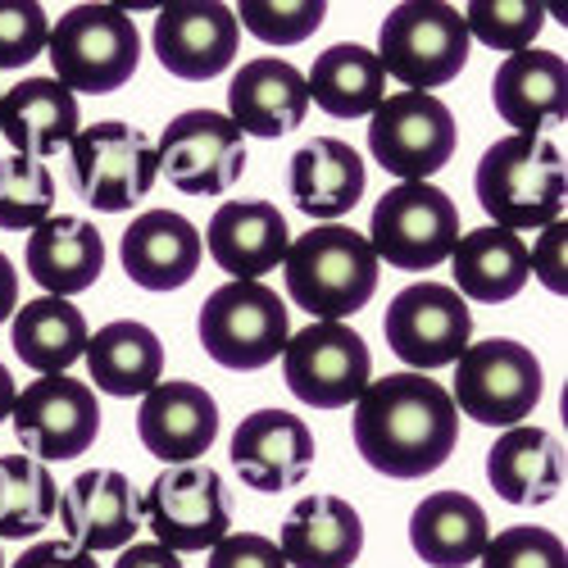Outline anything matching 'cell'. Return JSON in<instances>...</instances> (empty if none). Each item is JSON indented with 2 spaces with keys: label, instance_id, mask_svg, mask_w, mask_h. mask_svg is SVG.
I'll list each match as a JSON object with an SVG mask.
<instances>
[{
  "label": "cell",
  "instance_id": "obj_13",
  "mask_svg": "<svg viewBox=\"0 0 568 568\" xmlns=\"http://www.w3.org/2000/svg\"><path fill=\"white\" fill-rule=\"evenodd\" d=\"M155 160L182 196L219 201L246 173V136L219 110H186L160 132Z\"/></svg>",
  "mask_w": 568,
  "mask_h": 568
},
{
  "label": "cell",
  "instance_id": "obj_4",
  "mask_svg": "<svg viewBox=\"0 0 568 568\" xmlns=\"http://www.w3.org/2000/svg\"><path fill=\"white\" fill-rule=\"evenodd\" d=\"M55 82L87 97H110L128 87L141 64V32L119 6H73L55 19L51 37Z\"/></svg>",
  "mask_w": 568,
  "mask_h": 568
},
{
  "label": "cell",
  "instance_id": "obj_39",
  "mask_svg": "<svg viewBox=\"0 0 568 568\" xmlns=\"http://www.w3.org/2000/svg\"><path fill=\"white\" fill-rule=\"evenodd\" d=\"M51 19L37 0H0V69H23L45 51Z\"/></svg>",
  "mask_w": 568,
  "mask_h": 568
},
{
  "label": "cell",
  "instance_id": "obj_2",
  "mask_svg": "<svg viewBox=\"0 0 568 568\" xmlns=\"http://www.w3.org/2000/svg\"><path fill=\"white\" fill-rule=\"evenodd\" d=\"M287 296L314 314V323H346L377 296V255L364 232L346 223H318L282 255Z\"/></svg>",
  "mask_w": 568,
  "mask_h": 568
},
{
  "label": "cell",
  "instance_id": "obj_26",
  "mask_svg": "<svg viewBox=\"0 0 568 568\" xmlns=\"http://www.w3.org/2000/svg\"><path fill=\"white\" fill-rule=\"evenodd\" d=\"M277 550L287 568H351L364 550V518L342 496H305L282 518Z\"/></svg>",
  "mask_w": 568,
  "mask_h": 568
},
{
  "label": "cell",
  "instance_id": "obj_34",
  "mask_svg": "<svg viewBox=\"0 0 568 568\" xmlns=\"http://www.w3.org/2000/svg\"><path fill=\"white\" fill-rule=\"evenodd\" d=\"M60 509V487L51 468L32 455H0V537L28 541L51 528Z\"/></svg>",
  "mask_w": 568,
  "mask_h": 568
},
{
  "label": "cell",
  "instance_id": "obj_12",
  "mask_svg": "<svg viewBox=\"0 0 568 568\" xmlns=\"http://www.w3.org/2000/svg\"><path fill=\"white\" fill-rule=\"evenodd\" d=\"M282 377L310 409H342L373 383V355L351 323H310L282 346Z\"/></svg>",
  "mask_w": 568,
  "mask_h": 568
},
{
  "label": "cell",
  "instance_id": "obj_37",
  "mask_svg": "<svg viewBox=\"0 0 568 568\" xmlns=\"http://www.w3.org/2000/svg\"><path fill=\"white\" fill-rule=\"evenodd\" d=\"M232 14L264 45H301L323 28L327 6L323 0H242Z\"/></svg>",
  "mask_w": 568,
  "mask_h": 568
},
{
  "label": "cell",
  "instance_id": "obj_19",
  "mask_svg": "<svg viewBox=\"0 0 568 568\" xmlns=\"http://www.w3.org/2000/svg\"><path fill=\"white\" fill-rule=\"evenodd\" d=\"M205 242L192 219L178 210H146L136 214L119 242V264L132 287L141 292H178L196 277Z\"/></svg>",
  "mask_w": 568,
  "mask_h": 568
},
{
  "label": "cell",
  "instance_id": "obj_25",
  "mask_svg": "<svg viewBox=\"0 0 568 568\" xmlns=\"http://www.w3.org/2000/svg\"><path fill=\"white\" fill-rule=\"evenodd\" d=\"M78 132V97L55 78H23L10 91H0V136L14 146V155L45 164V155L69 151Z\"/></svg>",
  "mask_w": 568,
  "mask_h": 568
},
{
  "label": "cell",
  "instance_id": "obj_31",
  "mask_svg": "<svg viewBox=\"0 0 568 568\" xmlns=\"http://www.w3.org/2000/svg\"><path fill=\"white\" fill-rule=\"evenodd\" d=\"M87 373L105 396H146L160 387L164 373V342L155 327L136 323V318H114L101 333H91L87 342Z\"/></svg>",
  "mask_w": 568,
  "mask_h": 568
},
{
  "label": "cell",
  "instance_id": "obj_5",
  "mask_svg": "<svg viewBox=\"0 0 568 568\" xmlns=\"http://www.w3.org/2000/svg\"><path fill=\"white\" fill-rule=\"evenodd\" d=\"M377 64L405 91H433L464 73L468 64V28L464 14L442 0H405L383 19L377 32Z\"/></svg>",
  "mask_w": 568,
  "mask_h": 568
},
{
  "label": "cell",
  "instance_id": "obj_28",
  "mask_svg": "<svg viewBox=\"0 0 568 568\" xmlns=\"http://www.w3.org/2000/svg\"><path fill=\"white\" fill-rule=\"evenodd\" d=\"M487 483L505 505H550L564 487V442L532 423L505 428L487 450Z\"/></svg>",
  "mask_w": 568,
  "mask_h": 568
},
{
  "label": "cell",
  "instance_id": "obj_27",
  "mask_svg": "<svg viewBox=\"0 0 568 568\" xmlns=\"http://www.w3.org/2000/svg\"><path fill=\"white\" fill-rule=\"evenodd\" d=\"M23 264L45 296L69 301L87 287H97L105 268V242L97 223H87L82 214H51L41 227H32Z\"/></svg>",
  "mask_w": 568,
  "mask_h": 568
},
{
  "label": "cell",
  "instance_id": "obj_41",
  "mask_svg": "<svg viewBox=\"0 0 568 568\" xmlns=\"http://www.w3.org/2000/svg\"><path fill=\"white\" fill-rule=\"evenodd\" d=\"M205 568H287L277 541L260 537V532H227L214 550Z\"/></svg>",
  "mask_w": 568,
  "mask_h": 568
},
{
  "label": "cell",
  "instance_id": "obj_14",
  "mask_svg": "<svg viewBox=\"0 0 568 568\" xmlns=\"http://www.w3.org/2000/svg\"><path fill=\"white\" fill-rule=\"evenodd\" d=\"M10 418H14V433H19L23 450L32 459H41L45 468L87 455L101 437L97 392L73 373H51V377L28 383L19 392Z\"/></svg>",
  "mask_w": 568,
  "mask_h": 568
},
{
  "label": "cell",
  "instance_id": "obj_1",
  "mask_svg": "<svg viewBox=\"0 0 568 568\" xmlns=\"http://www.w3.org/2000/svg\"><path fill=\"white\" fill-rule=\"evenodd\" d=\"M355 450L383 478L414 483L437 473L459 446V409L428 373H387L355 400Z\"/></svg>",
  "mask_w": 568,
  "mask_h": 568
},
{
  "label": "cell",
  "instance_id": "obj_3",
  "mask_svg": "<svg viewBox=\"0 0 568 568\" xmlns=\"http://www.w3.org/2000/svg\"><path fill=\"white\" fill-rule=\"evenodd\" d=\"M473 192H478V205L496 227L509 232L546 227L564 219V196H568L564 155L550 136L509 132L483 151L478 173H473Z\"/></svg>",
  "mask_w": 568,
  "mask_h": 568
},
{
  "label": "cell",
  "instance_id": "obj_46",
  "mask_svg": "<svg viewBox=\"0 0 568 568\" xmlns=\"http://www.w3.org/2000/svg\"><path fill=\"white\" fill-rule=\"evenodd\" d=\"M0 568H6V555H0Z\"/></svg>",
  "mask_w": 568,
  "mask_h": 568
},
{
  "label": "cell",
  "instance_id": "obj_17",
  "mask_svg": "<svg viewBox=\"0 0 568 568\" xmlns=\"http://www.w3.org/2000/svg\"><path fill=\"white\" fill-rule=\"evenodd\" d=\"M227 455H232L236 478H242L251 491L277 496V491H292L310 478L314 433L292 409H255L236 423Z\"/></svg>",
  "mask_w": 568,
  "mask_h": 568
},
{
  "label": "cell",
  "instance_id": "obj_11",
  "mask_svg": "<svg viewBox=\"0 0 568 568\" xmlns=\"http://www.w3.org/2000/svg\"><path fill=\"white\" fill-rule=\"evenodd\" d=\"M455 146V114L442 97H428V91H392L368 114V151L377 169L396 173L400 182H428L450 164Z\"/></svg>",
  "mask_w": 568,
  "mask_h": 568
},
{
  "label": "cell",
  "instance_id": "obj_18",
  "mask_svg": "<svg viewBox=\"0 0 568 568\" xmlns=\"http://www.w3.org/2000/svg\"><path fill=\"white\" fill-rule=\"evenodd\" d=\"M60 524L69 546L101 555V550H123L141 532V505L119 468H87L64 487L60 496Z\"/></svg>",
  "mask_w": 568,
  "mask_h": 568
},
{
  "label": "cell",
  "instance_id": "obj_40",
  "mask_svg": "<svg viewBox=\"0 0 568 568\" xmlns=\"http://www.w3.org/2000/svg\"><path fill=\"white\" fill-rule=\"evenodd\" d=\"M528 273L541 282L550 296H568V219H555L541 227L537 246L528 251Z\"/></svg>",
  "mask_w": 568,
  "mask_h": 568
},
{
  "label": "cell",
  "instance_id": "obj_36",
  "mask_svg": "<svg viewBox=\"0 0 568 568\" xmlns=\"http://www.w3.org/2000/svg\"><path fill=\"white\" fill-rule=\"evenodd\" d=\"M464 28L468 41L478 37L491 51L518 55V51H532V41L546 28V6L541 0H473L464 10Z\"/></svg>",
  "mask_w": 568,
  "mask_h": 568
},
{
  "label": "cell",
  "instance_id": "obj_44",
  "mask_svg": "<svg viewBox=\"0 0 568 568\" xmlns=\"http://www.w3.org/2000/svg\"><path fill=\"white\" fill-rule=\"evenodd\" d=\"M14 305H19V273H14L10 255L0 251V323L14 318Z\"/></svg>",
  "mask_w": 568,
  "mask_h": 568
},
{
  "label": "cell",
  "instance_id": "obj_33",
  "mask_svg": "<svg viewBox=\"0 0 568 568\" xmlns=\"http://www.w3.org/2000/svg\"><path fill=\"white\" fill-rule=\"evenodd\" d=\"M10 342H14V355L37 377H51V373H69L87 355L91 333H87V318L73 301L37 296L23 310H14Z\"/></svg>",
  "mask_w": 568,
  "mask_h": 568
},
{
  "label": "cell",
  "instance_id": "obj_6",
  "mask_svg": "<svg viewBox=\"0 0 568 568\" xmlns=\"http://www.w3.org/2000/svg\"><path fill=\"white\" fill-rule=\"evenodd\" d=\"M69 173L78 201L101 214H123L155 192V141L123 119H101L69 141Z\"/></svg>",
  "mask_w": 568,
  "mask_h": 568
},
{
  "label": "cell",
  "instance_id": "obj_7",
  "mask_svg": "<svg viewBox=\"0 0 568 568\" xmlns=\"http://www.w3.org/2000/svg\"><path fill=\"white\" fill-rule=\"evenodd\" d=\"M364 242L373 246L377 264L428 273L446 264L459 242V210L433 182H396L377 196Z\"/></svg>",
  "mask_w": 568,
  "mask_h": 568
},
{
  "label": "cell",
  "instance_id": "obj_32",
  "mask_svg": "<svg viewBox=\"0 0 568 568\" xmlns=\"http://www.w3.org/2000/svg\"><path fill=\"white\" fill-rule=\"evenodd\" d=\"M310 105L333 119H368L387 101V73L359 41H337L310 64Z\"/></svg>",
  "mask_w": 568,
  "mask_h": 568
},
{
  "label": "cell",
  "instance_id": "obj_15",
  "mask_svg": "<svg viewBox=\"0 0 568 568\" xmlns=\"http://www.w3.org/2000/svg\"><path fill=\"white\" fill-rule=\"evenodd\" d=\"M383 333L396 359L409 364V373H433L468 351L473 314L464 296L446 282H414V287L392 296L383 314Z\"/></svg>",
  "mask_w": 568,
  "mask_h": 568
},
{
  "label": "cell",
  "instance_id": "obj_22",
  "mask_svg": "<svg viewBox=\"0 0 568 568\" xmlns=\"http://www.w3.org/2000/svg\"><path fill=\"white\" fill-rule=\"evenodd\" d=\"M310 114V87H305V73L287 60H251L232 73V87H227V119L242 128V136H264V141H277L305 123Z\"/></svg>",
  "mask_w": 568,
  "mask_h": 568
},
{
  "label": "cell",
  "instance_id": "obj_10",
  "mask_svg": "<svg viewBox=\"0 0 568 568\" xmlns=\"http://www.w3.org/2000/svg\"><path fill=\"white\" fill-rule=\"evenodd\" d=\"M450 400L483 428H518L541 400V359L514 337H487L455 359Z\"/></svg>",
  "mask_w": 568,
  "mask_h": 568
},
{
  "label": "cell",
  "instance_id": "obj_21",
  "mask_svg": "<svg viewBox=\"0 0 568 568\" xmlns=\"http://www.w3.org/2000/svg\"><path fill=\"white\" fill-rule=\"evenodd\" d=\"M491 105L514 128V136H541L568 119V64L559 51H518L491 78Z\"/></svg>",
  "mask_w": 568,
  "mask_h": 568
},
{
  "label": "cell",
  "instance_id": "obj_45",
  "mask_svg": "<svg viewBox=\"0 0 568 568\" xmlns=\"http://www.w3.org/2000/svg\"><path fill=\"white\" fill-rule=\"evenodd\" d=\"M14 400H19L14 377H10V368H6V364H0V423H6V418L14 414Z\"/></svg>",
  "mask_w": 568,
  "mask_h": 568
},
{
  "label": "cell",
  "instance_id": "obj_30",
  "mask_svg": "<svg viewBox=\"0 0 568 568\" xmlns=\"http://www.w3.org/2000/svg\"><path fill=\"white\" fill-rule=\"evenodd\" d=\"M455 268V287L459 296L478 301V305H505L524 292L528 273V246L524 232H509L496 223H483L473 232H459V242L450 251Z\"/></svg>",
  "mask_w": 568,
  "mask_h": 568
},
{
  "label": "cell",
  "instance_id": "obj_42",
  "mask_svg": "<svg viewBox=\"0 0 568 568\" xmlns=\"http://www.w3.org/2000/svg\"><path fill=\"white\" fill-rule=\"evenodd\" d=\"M10 568H101V564H97V555H87L69 541H37Z\"/></svg>",
  "mask_w": 568,
  "mask_h": 568
},
{
  "label": "cell",
  "instance_id": "obj_35",
  "mask_svg": "<svg viewBox=\"0 0 568 568\" xmlns=\"http://www.w3.org/2000/svg\"><path fill=\"white\" fill-rule=\"evenodd\" d=\"M55 210V178L51 164L10 155L0 160V227L6 232H32Z\"/></svg>",
  "mask_w": 568,
  "mask_h": 568
},
{
  "label": "cell",
  "instance_id": "obj_43",
  "mask_svg": "<svg viewBox=\"0 0 568 568\" xmlns=\"http://www.w3.org/2000/svg\"><path fill=\"white\" fill-rule=\"evenodd\" d=\"M114 568H182V559L173 550H164L160 541H146V546H123Z\"/></svg>",
  "mask_w": 568,
  "mask_h": 568
},
{
  "label": "cell",
  "instance_id": "obj_20",
  "mask_svg": "<svg viewBox=\"0 0 568 568\" xmlns=\"http://www.w3.org/2000/svg\"><path fill=\"white\" fill-rule=\"evenodd\" d=\"M136 437L164 464H201L219 437V405L201 383H160L141 396Z\"/></svg>",
  "mask_w": 568,
  "mask_h": 568
},
{
  "label": "cell",
  "instance_id": "obj_29",
  "mask_svg": "<svg viewBox=\"0 0 568 568\" xmlns=\"http://www.w3.org/2000/svg\"><path fill=\"white\" fill-rule=\"evenodd\" d=\"M487 541H491L487 509L464 491H433L409 514V546L428 568L478 564Z\"/></svg>",
  "mask_w": 568,
  "mask_h": 568
},
{
  "label": "cell",
  "instance_id": "obj_23",
  "mask_svg": "<svg viewBox=\"0 0 568 568\" xmlns=\"http://www.w3.org/2000/svg\"><path fill=\"white\" fill-rule=\"evenodd\" d=\"M201 242L210 246L214 264L232 273V282H260L273 273L292 246L287 219L268 201H227L214 210Z\"/></svg>",
  "mask_w": 568,
  "mask_h": 568
},
{
  "label": "cell",
  "instance_id": "obj_8",
  "mask_svg": "<svg viewBox=\"0 0 568 568\" xmlns=\"http://www.w3.org/2000/svg\"><path fill=\"white\" fill-rule=\"evenodd\" d=\"M196 333L214 364L232 373H255L282 355L292 323L282 296L264 282H223L205 296Z\"/></svg>",
  "mask_w": 568,
  "mask_h": 568
},
{
  "label": "cell",
  "instance_id": "obj_38",
  "mask_svg": "<svg viewBox=\"0 0 568 568\" xmlns=\"http://www.w3.org/2000/svg\"><path fill=\"white\" fill-rule=\"evenodd\" d=\"M483 568H568L564 541L550 528H505L487 541V550L478 555Z\"/></svg>",
  "mask_w": 568,
  "mask_h": 568
},
{
  "label": "cell",
  "instance_id": "obj_24",
  "mask_svg": "<svg viewBox=\"0 0 568 568\" xmlns=\"http://www.w3.org/2000/svg\"><path fill=\"white\" fill-rule=\"evenodd\" d=\"M364 160L342 136H310L287 164V192L301 214L333 223L364 201Z\"/></svg>",
  "mask_w": 568,
  "mask_h": 568
},
{
  "label": "cell",
  "instance_id": "obj_9",
  "mask_svg": "<svg viewBox=\"0 0 568 568\" xmlns=\"http://www.w3.org/2000/svg\"><path fill=\"white\" fill-rule=\"evenodd\" d=\"M141 524L151 537L173 550H214L232 532V500L223 473L210 464H169L155 473V483L136 496Z\"/></svg>",
  "mask_w": 568,
  "mask_h": 568
},
{
  "label": "cell",
  "instance_id": "obj_16",
  "mask_svg": "<svg viewBox=\"0 0 568 568\" xmlns=\"http://www.w3.org/2000/svg\"><path fill=\"white\" fill-rule=\"evenodd\" d=\"M155 60L182 82H210L232 69L242 23L219 0H178L155 14L151 28Z\"/></svg>",
  "mask_w": 568,
  "mask_h": 568
}]
</instances>
